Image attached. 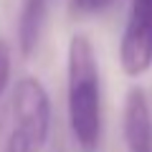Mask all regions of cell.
<instances>
[{
	"label": "cell",
	"mask_w": 152,
	"mask_h": 152,
	"mask_svg": "<svg viewBox=\"0 0 152 152\" xmlns=\"http://www.w3.org/2000/svg\"><path fill=\"white\" fill-rule=\"evenodd\" d=\"M66 109L74 142L81 152H96L102 142V79L91 41L71 36L66 51Z\"/></svg>",
	"instance_id": "1"
},
{
	"label": "cell",
	"mask_w": 152,
	"mask_h": 152,
	"mask_svg": "<svg viewBox=\"0 0 152 152\" xmlns=\"http://www.w3.org/2000/svg\"><path fill=\"white\" fill-rule=\"evenodd\" d=\"M122 132L127 152H152V109L140 86L129 89L124 96Z\"/></svg>",
	"instance_id": "4"
},
{
	"label": "cell",
	"mask_w": 152,
	"mask_h": 152,
	"mask_svg": "<svg viewBox=\"0 0 152 152\" xmlns=\"http://www.w3.org/2000/svg\"><path fill=\"white\" fill-rule=\"evenodd\" d=\"M114 5V0H69V8L74 15H99Z\"/></svg>",
	"instance_id": "6"
},
{
	"label": "cell",
	"mask_w": 152,
	"mask_h": 152,
	"mask_svg": "<svg viewBox=\"0 0 152 152\" xmlns=\"http://www.w3.org/2000/svg\"><path fill=\"white\" fill-rule=\"evenodd\" d=\"M38 150H41V147L33 145L23 132L13 129L10 137H8V142H5V150H3V152H38Z\"/></svg>",
	"instance_id": "7"
},
{
	"label": "cell",
	"mask_w": 152,
	"mask_h": 152,
	"mask_svg": "<svg viewBox=\"0 0 152 152\" xmlns=\"http://www.w3.org/2000/svg\"><path fill=\"white\" fill-rule=\"evenodd\" d=\"M10 81V46L0 38V94L8 89Z\"/></svg>",
	"instance_id": "8"
},
{
	"label": "cell",
	"mask_w": 152,
	"mask_h": 152,
	"mask_svg": "<svg viewBox=\"0 0 152 152\" xmlns=\"http://www.w3.org/2000/svg\"><path fill=\"white\" fill-rule=\"evenodd\" d=\"M13 129L23 132L33 145L43 147L51 134V96L46 91L43 81L36 76H20L13 89Z\"/></svg>",
	"instance_id": "2"
},
{
	"label": "cell",
	"mask_w": 152,
	"mask_h": 152,
	"mask_svg": "<svg viewBox=\"0 0 152 152\" xmlns=\"http://www.w3.org/2000/svg\"><path fill=\"white\" fill-rule=\"evenodd\" d=\"M119 64L132 79L152 69V0H132L119 41Z\"/></svg>",
	"instance_id": "3"
},
{
	"label": "cell",
	"mask_w": 152,
	"mask_h": 152,
	"mask_svg": "<svg viewBox=\"0 0 152 152\" xmlns=\"http://www.w3.org/2000/svg\"><path fill=\"white\" fill-rule=\"evenodd\" d=\"M48 5L51 0H23L20 15H18V48L26 58L38 48L46 18H48Z\"/></svg>",
	"instance_id": "5"
}]
</instances>
